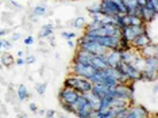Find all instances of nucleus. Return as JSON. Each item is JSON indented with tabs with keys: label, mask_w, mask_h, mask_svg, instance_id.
<instances>
[{
	"label": "nucleus",
	"mask_w": 158,
	"mask_h": 118,
	"mask_svg": "<svg viewBox=\"0 0 158 118\" xmlns=\"http://www.w3.org/2000/svg\"><path fill=\"white\" fill-rule=\"evenodd\" d=\"M73 26H74V28H77V30L85 28V26H87V19H85V16H77L76 19L73 20Z\"/></svg>",
	"instance_id": "393cba45"
},
{
	"label": "nucleus",
	"mask_w": 158,
	"mask_h": 118,
	"mask_svg": "<svg viewBox=\"0 0 158 118\" xmlns=\"http://www.w3.org/2000/svg\"><path fill=\"white\" fill-rule=\"evenodd\" d=\"M46 88H48V83H46V81H42V83L35 84V91L38 92V95H44L46 92Z\"/></svg>",
	"instance_id": "c756f323"
},
{
	"label": "nucleus",
	"mask_w": 158,
	"mask_h": 118,
	"mask_svg": "<svg viewBox=\"0 0 158 118\" xmlns=\"http://www.w3.org/2000/svg\"><path fill=\"white\" fill-rule=\"evenodd\" d=\"M152 42H153V39H152V37H150L149 31H145V33L139 34L138 37H135L134 39H132V41L130 42V45H131L132 49L139 50V49L145 48V46H147L149 44H152Z\"/></svg>",
	"instance_id": "39448f33"
},
{
	"label": "nucleus",
	"mask_w": 158,
	"mask_h": 118,
	"mask_svg": "<svg viewBox=\"0 0 158 118\" xmlns=\"http://www.w3.org/2000/svg\"><path fill=\"white\" fill-rule=\"evenodd\" d=\"M56 116H57L56 110H46V113H45V118H52V117H56Z\"/></svg>",
	"instance_id": "c9c22d12"
},
{
	"label": "nucleus",
	"mask_w": 158,
	"mask_h": 118,
	"mask_svg": "<svg viewBox=\"0 0 158 118\" xmlns=\"http://www.w3.org/2000/svg\"><path fill=\"white\" fill-rule=\"evenodd\" d=\"M138 3H139V6H145L146 0H138Z\"/></svg>",
	"instance_id": "09e8293b"
},
{
	"label": "nucleus",
	"mask_w": 158,
	"mask_h": 118,
	"mask_svg": "<svg viewBox=\"0 0 158 118\" xmlns=\"http://www.w3.org/2000/svg\"><path fill=\"white\" fill-rule=\"evenodd\" d=\"M146 118H157V117H156V116H150V114H149V116H147Z\"/></svg>",
	"instance_id": "5fc2aeb1"
},
{
	"label": "nucleus",
	"mask_w": 158,
	"mask_h": 118,
	"mask_svg": "<svg viewBox=\"0 0 158 118\" xmlns=\"http://www.w3.org/2000/svg\"><path fill=\"white\" fill-rule=\"evenodd\" d=\"M2 68H3V65H2V64H0V69H2Z\"/></svg>",
	"instance_id": "6e6d98bb"
},
{
	"label": "nucleus",
	"mask_w": 158,
	"mask_h": 118,
	"mask_svg": "<svg viewBox=\"0 0 158 118\" xmlns=\"http://www.w3.org/2000/svg\"><path fill=\"white\" fill-rule=\"evenodd\" d=\"M48 41H49V44L52 45V46H56V45H57V42H56V39H54V37H53V35L48 37Z\"/></svg>",
	"instance_id": "ea45409f"
},
{
	"label": "nucleus",
	"mask_w": 158,
	"mask_h": 118,
	"mask_svg": "<svg viewBox=\"0 0 158 118\" xmlns=\"http://www.w3.org/2000/svg\"><path fill=\"white\" fill-rule=\"evenodd\" d=\"M77 48L82 49V50L88 52V53H92V55H106L107 49L103 48L102 45H99L98 42H88V41H84L80 46Z\"/></svg>",
	"instance_id": "6e6552de"
},
{
	"label": "nucleus",
	"mask_w": 158,
	"mask_h": 118,
	"mask_svg": "<svg viewBox=\"0 0 158 118\" xmlns=\"http://www.w3.org/2000/svg\"><path fill=\"white\" fill-rule=\"evenodd\" d=\"M61 35H62V38H65V39H73V38H76V33H73V31H62Z\"/></svg>",
	"instance_id": "2f4dec72"
},
{
	"label": "nucleus",
	"mask_w": 158,
	"mask_h": 118,
	"mask_svg": "<svg viewBox=\"0 0 158 118\" xmlns=\"http://www.w3.org/2000/svg\"><path fill=\"white\" fill-rule=\"evenodd\" d=\"M143 61H145V68H152V69L158 68V57H146L143 59Z\"/></svg>",
	"instance_id": "b1692460"
},
{
	"label": "nucleus",
	"mask_w": 158,
	"mask_h": 118,
	"mask_svg": "<svg viewBox=\"0 0 158 118\" xmlns=\"http://www.w3.org/2000/svg\"><path fill=\"white\" fill-rule=\"evenodd\" d=\"M106 61H107V65L111 67V68H116L120 61V56H119V50L118 49H111V50H107L106 52Z\"/></svg>",
	"instance_id": "9d476101"
},
{
	"label": "nucleus",
	"mask_w": 158,
	"mask_h": 118,
	"mask_svg": "<svg viewBox=\"0 0 158 118\" xmlns=\"http://www.w3.org/2000/svg\"><path fill=\"white\" fill-rule=\"evenodd\" d=\"M10 3H11V4H12L14 7H15V8H16V10H22V8H23V7H22V6H20V4H19V3H18V2H15V0H12V2H10Z\"/></svg>",
	"instance_id": "a19ab883"
},
{
	"label": "nucleus",
	"mask_w": 158,
	"mask_h": 118,
	"mask_svg": "<svg viewBox=\"0 0 158 118\" xmlns=\"http://www.w3.org/2000/svg\"><path fill=\"white\" fill-rule=\"evenodd\" d=\"M35 63V56L33 55H30V56H27V57H24V64H34Z\"/></svg>",
	"instance_id": "f704fd0d"
},
{
	"label": "nucleus",
	"mask_w": 158,
	"mask_h": 118,
	"mask_svg": "<svg viewBox=\"0 0 158 118\" xmlns=\"http://www.w3.org/2000/svg\"><path fill=\"white\" fill-rule=\"evenodd\" d=\"M14 64L15 65H24V59L23 57H18L16 60H14Z\"/></svg>",
	"instance_id": "4c0bfd02"
},
{
	"label": "nucleus",
	"mask_w": 158,
	"mask_h": 118,
	"mask_svg": "<svg viewBox=\"0 0 158 118\" xmlns=\"http://www.w3.org/2000/svg\"><path fill=\"white\" fill-rule=\"evenodd\" d=\"M8 28H2V30H0V37H3V35H6V34H8Z\"/></svg>",
	"instance_id": "37998d69"
},
{
	"label": "nucleus",
	"mask_w": 158,
	"mask_h": 118,
	"mask_svg": "<svg viewBox=\"0 0 158 118\" xmlns=\"http://www.w3.org/2000/svg\"><path fill=\"white\" fill-rule=\"evenodd\" d=\"M147 31V24H142V26H126L122 28V39L127 41L128 44L134 39L135 37H138L139 34Z\"/></svg>",
	"instance_id": "f03ea898"
},
{
	"label": "nucleus",
	"mask_w": 158,
	"mask_h": 118,
	"mask_svg": "<svg viewBox=\"0 0 158 118\" xmlns=\"http://www.w3.org/2000/svg\"><path fill=\"white\" fill-rule=\"evenodd\" d=\"M91 65L95 68V69H104L107 68V61H106V56L104 55H93Z\"/></svg>",
	"instance_id": "f3484780"
},
{
	"label": "nucleus",
	"mask_w": 158,
	"mask_h": 118,
	"mask_svg": "<svg viewBox=\"0 0 158 118\" xmlns=\"http://www.w3.org/2000/svg\"><path fill=\"white\" fill-rule=\"evenodd\" d=\"M126 23H127V26H142V24H145L138 15H126Z\"/></svg>",
	"instance_id": "aec40b11"
},
{
	"label": "nucleus",
	"mask_w": 158,
	"mask_h": 118,
	"mask_svg": "<svg viewBox=\"0 0 158 118\" xmlns=\"http://www.w3.org/2000/svg\"><path fill=\"white\" fill-rule=\"evenodd\" d=\"M119 118H132L131 116H130V114H128V111H127V110H126V113L123 114V116H122V117H119Z\"/></svg>",
	"instance_id": "49530a36"
},
{
	"label": "nucleus",
	"mask_w": 158,
	"mask_h": 118,
	"mask_svg": "<svg viewBox=\"0 0 158 118\" xmlns=\"http://www.w3.org/2000/svg\"><path fill=\"white\" fill-rule=\"evenodd\" d=\"M92 57H93L92 53H88V52L82 50V49H80V48H77L72 64H91Z\"/></svg>",
	"instance_id": "1a4fd4ad"
},
{
	"label": "nucleus",
	"mask_w": 158,
	"mask_h": 118,
	"mask_svg": "<svg viewBox=\"0 0 158 118\" xmlns=\"http://www.w3.org/2000/svg\"><path fill=\"white\" fill-rule=\"evenodd\" d=\"M80 96V94L73 90V88H66V87H62L58 92V99L61 103H66V105H70L73 106L76 103L77 98Z\"/></svg>",
	"instance_id": "20e7f679"
},
{
	"label": "nucleus",
	"mask_w": 158,
	"mask_h": 118,
	"mask_svg": "<svg viewBox=\"0 0 158 118\" xmlns=\"http://www.w3.org/2000/svg\"><path fill=\"white\" fill-rule=\"evenodd\" d=\"M58 118H68V117H65V116H62V114H58Z\"/></svg>",
	"instance_id": "864d4df0"
},
{
	"label": "nucleus",
	"mask_w": 158,
	"mask_h": 118,
	"mask_svg": "<svg viewBox=\"0 0 158 118\" xmlns=\"http://www.w3.org/2000/svg\"><path fill=\"white\" fill-rule=\"evenodd\" d=\"M26 114H18V118H26Z\"/></svg>",
	"instance_id": "8fccbe9b"
},
{
	"label": "nucleus",
	"mask_w": 158,
	"mask_h": 118,
	"mask_svg": "<svg viewBox=\"0 0 158 118\" xmlns=\"http://www.w3.org/2000/svg\"><path fill=\"white\" fill-rule=\"evenodd\" d=\"M37 113L39 114V116H45L46 110H45V109H39V110H37Z\"/></svg>",
	"instance_id": "a18cd8bd"
},
{
	"label": "nucleus",
	"mask_w": 158,
	"mask_h": 118,
	"mask_svg": "<svg viewBox=\"0 0 158 118\" xmlns=\"http://www.w3.org/2000/svg\"><path fill=\"white\" fill-rule=\"evenodd\" d=\"M119 50V49H118ZM119 56H120V61L124 64H132V61L135 60V57L138 56V50L135 49H127V50H119Z\"/></svg>",
	"instance_id": "f8f14e48"
},
{
	"label": "nucleus",
	"mask_w": 158,
	"mask_h": 118,
	"mask_svg": "<svg viewBox=\"0 0 158 118\" xmlns=\"http://www.w3.org/2000/svg\"><path fill=\"white\" fill-rule=\"evenodd\" d=\"M95 72L96 69L91 64H72V68H70V73L80 77H85V79H91V76Z\"/></svg>",
	"instance_id": "7ed1b4c3"
},
{
	"label": "nucleus",
	"mask_w": 158,
	"mask_h": 118,
	"mask_svg": "<svg viewBox=\"0 0 158 118\" xmlns=\"http://www.w3.org/2000/svg\"><path fill=\"white\" fill-rule=\"evenodd\" d=\"M114 20H115V26L119 27L120 30L127 26V23H126V14L124 15L123 14H116V15L114 16Z\"/></svg>",
	"instance_id": "5701e85b"
},
{
	"label": "nucleus",
	"mask_w": 158,
	"mask_h": 118,
	"mask_svg": "<svg viewBox=\"0 0 158 118\" xmlns=\"http://www.w3.org/2000/svg\"><path fill=\"white\" fill-rule=\"evenodd\" d=\"M145 7L158 14V0H146Z\"/></svg>",
	"instance_id": "cd10ccee"
},
{
	"label": "nucleus",
	"mask_w": 158,
	"mask_h": 118,
	"mask_svg": "<svg viewBox=\"0 0 158 118\" xmlns=\"http://www.w3.org/2000/svg\"><path fill=\"white\" fill-rule=\"evenodd\" d=\"M157 79V69H152V68H143L141 71V76H139V80L142 81H156Z\"/></svg>",
	"instance_id": "2eb2a0df"
},
{
	"label": "nucleus",
	"mask_w": 158,
	"mask_h": 118,
	"mask_svg": "<svg viewBox=\"0 0 158 118\" xmlns=\"http://www.w3.org/2000/svg\"><path fill=\"white\" fill-rule=\"evenodd\" d=\"M130 105V102L127 101V99H123V98H115L112 99V106L111 107H127Z\"/></svg>",
	"instance_id": "a878e982"
},
{
	"label": "nucleus",
	"mask_w": 158,
	"mask_h": 118,
	"mask_svg": "<svg viewBox=\"0 0 158 118\" xmlns=\"http://www.w3.org/2000/svg\"><path fill=\"white\" fill-rule=\"evenodd\" d=\"M100 10H102L100 3H93V4L87 7V11L89 12V15H95V14H99L100 15Z\"/></svg>",
	"instance_id": "bb28decb"
},
{
	"label": "nucleus",
	"mask_w": 158,
	"mask_h": 118,
	"mask_svg": "<svg viewBox=\"0 0 158 118\" xmlns=\"http://www.w3.org/2000/svg\"><path fill=\"white\" fill-rule=\"evenodd\" d=\"M3 53V45H2V41H0V55Z\"/></svg>",
	"instance_id": "3c124183"
},
{
	"label": "nucleus",
	"mask_w": 158,
	"mask_h": 118,
	"mask_svg": "<svg viewBox=\"0 0 158 118\" xmlns=\"http://www.w3.org/2000/svg\"><path fill=\"white\" fill-rule=\"evenodd\" d=\"M96 42H98L99 45H102L103 48H106L107 50H111V49L119 48L120 38L115 37V35H104V37H99Z\"/></svg>",
	"instance_id": "0eeeda50"
},
{
	"label": "nucleus",
	"mask_w": 158,
	"mask_h": 118,
	"mask_svg": "<svg viewBox=\"0 0 158 118\" xmlns=\"http://www.w3.org/2000/svg\"><path fill=\"white\" fill-rule=\"evenodd\" d=\"M2 45H3V48H8V49L12 48V42L7 41V39H2Z\"/></svg>",
	"instance_id": "e433bc0d"
},
{
	"label": "nucleus",
	"mask_w": 158,
	"mask_h": 118,
	"mask_svg": "<svg viewBox=\"0 0 158 118\" xmlns=\"http://www.w3.org/2000/svg\"><path fill=\"white\" fill-rule=\"evenodd\" d=\"M100 27H102V24H100V20H91L89 23H87V26H85V30L96 31Z\"/></svg>",
	"instance_id": "c85d7f7f"
},
{
	"label": "nucleus",
	"mask_w": 158,
	"mask_h": 118,
	"mask_svg": "<svg viewBox=\"0 0 158 118\" xmlns=\"http://www.w3.org/2000/svg\"><path fill=\"white\" fill-rule=\"evenodd\" d=\"M92 111L93 110H92V107L88 103L87 99H85L82 95L78 96L76 103L73 105V114L74 116L77 118H91Z\"/></svg>",
	"instance_id": "f257e3e1"
},
{
	"label": "nucleus",
	"mask_w": 158,
	"mask_h": 118,
	"mask_svg": "<svg viewBox=\"0 0 158 118\" xmlns=\"http://www.w3.org/2000/svg\"><path fill=\"white\" fill-rule=\"evenodd\" d=\"M28 109H30V111H33V113H37V110H38V107L35 103H28Z\"/></svg>",
	"instance_id": "58836bf2"
},
{
	"label": "nucleus",
	"mask_w": 158,
	"mask_h": 118,
	"mask_svg": "<svg viewBox=\"0 0 158 118\" xmlns=\"http://www.w3.org/2000/svg\"><path fill=\"white\" fill-rule=\"evenodd\" d=\"M138 16L143 20V23L147 24V23L153 22V20L157 18V12H154V11H152V10L146 8L145 6H141V7H139V14H138Z\"/></svg>",
	"instance_id": "9b49d317"
},
{
	"label": "nucleus",
	"mask_w": 158,
	"mask_h": 118,
	"mask_svg": "<svg viewBox=\"0 0 158 118\" xmlns=\"http://www.w3.org/2000/svg\"><path fill=\"white\" fill-rule=\"evenodd\" d=\"M100 7H102V10H100V15L102 16L114 18L118 14V7L114 0H102L100 2Z\"/></svg>",
	"instance_id": "423d86ee"
},
{
	"label": "nucleus",
	"mask_w": 158,
	"mask_h": 118,
	"mask_svg": "<svg viewBox=\"0 0 158 118\" xmlns=\"http://www.w3.org/2000/svg\"><path fill=\"white\" fill-rule=\"evenodd\" d=\"M53 33H54V26H53V23H48V24H44V26L41 27V31H39L38 37H39V39L48 38L50 35H53Z\"/></svg>",
	"instance_id": "a211bd4d"
},
{
	"label": "nucleus",
	"mask_w": 158,
	"mask_h": 118,
	"mask_svg": "<svg viewBox=\"0 0 158 118\" xmlns=\"http://www.w3.org/2000/svg\"><path fill=\"white\" fill-rule=\"evenodd\" d=\"M74 45L76 44H74L73 39H68V46H69V48H74Z\"/></svg>",
	"instance_id": "c03bdc74"
},
{
	"label": "nucleus",
	"mask_w": 158,
	"mask_h": 118,
	"mask_svg": "<svg viewBox=\"0 0 158 118\" xmlns=\"http://www.w3.org/2000/svg\"><path fill=\"white\" fill-rule=\"evenodd\" d=\"M46 12H48V6L45 4V3H41V4H38V6H35L34 7V10H33V15L34 16H45L46 15Z\"/></svg>",
	"instance_id": "412c9836"
},
{
	"label": "nucleus",
	"mask_w": 158,
	"mask_h": 118,
	"mask_svg": "<svg viewBox=\"0 0 158 118\" xmlns=\"http://www.w3.org/2000/svg\"><path fill=\"white\" fill-rule=\"evenodd\" d=\"M52 118H57V116H56V117H52Z\"/></svg>",
	"instance_id": "13d9d810"
},
{
	"label": "nucleus",
	"mask_w": 158,
	"mask_h": 118,
	"mask_svg": "<svg viewBox=\"0 0 158 118\" xmlns=\"http://www.w3.org/2000/svg\"><path fill=\"white\" fill-rule=\"evenodd\" d=\"M37 118H42V117H37Z\"/></svg>",
	"instance_id": "bf43d9fd"
},
{
	"label": "nucleus",
	"mask_w": 158,
	"mask_h": 118,
	"mask_svg": "<svg viewBox=\"0 0 158 118\" xmlns=\"http://www.w3.org/2000/svg\"><path fill=\"white\" fill-rule=\"evenodd\" d=\"M74 90H76L78 94H84V92H88L92 90V83L89 79H85V77H78L77 80V84L76 87H74Z\"/></svg>",
	"instance_id": "4468645a"
},
{
	"label": "nucleus",
	"mask_w": 158,
	"mask_h": 118,
	"mask_svg": "<svg viewBox=\"0 0 158 118\" xmlns=\"http://www.w3.org/2000/svg\"><path fill=\"white\" fill-rule=\"evenodd\" d=\"M115 2V4H116L118 7V14H124L127 12V10H126V6H124V3H123V0H114Z\"/></svg>",
	"instance_id": "7c9ffc66"
},
{
	"label": "nucleus",
	"mask_w": 158,
	"mask_h": 118,
	"mask_svg": "<svg viewBox=\"0 0 158 118\" xmlns=\"http://www.w3.org/2000/svg\"><path fill=\"white\" fill-rule=\"evenodd\" d=\"M6 2H12V0H6Z\"/></svg>",
	"instance_id": "4d7b16f0"
},
{
	"label": "nucleus",
	"mask_w": 158,
	"mask_h": 118,
	"mask_svg": "<svg viewBox=\"0 0 158 118\" xmlns=\"http://www.w3.org/2000/svg\"><path fill=\"white\" fill-rule=\"evenodd\" d=\"M138 53L143 59H146V57H157V45L154 44V42H152V44L145 46V48L139 49Z\"/></svg>",
	"instance_id": "dca6fc26"
},
{
	"label": "nucleus",
	"mask_w": 158,
	"mask_h": 118,
	"mask_svg": "<svg viewBox=\"0 0 158 118\" xmlns=\"http://www.w3.org/2000/svg\"><path fill=\"white\" fill-rule=\"evenodd\" d=\"M42 2H46V0H42Z\"/></svg>",
	"instance_id": "052dcab7"
},
{
	"label": "nucleus",
	"mask_w": 158,
	"mask_h": 118,
	"mask_svg": "<svg viewBox=\"0 0 158 118\" xmlns=\"http://www.w3.org/2000/svg\"><path fill=\"white\" fill-rule=\"evenodd\" d=\"M16 56L18 57H23V50H18L16 52Z\"/></svg>",
	"instance_id": "de8ad7c7"
},
{
	"label": "nucleus",
	"mask_w": 158,
	"mask_h": 118,
	"mask_svg": "<svg viewBox=\"0 0 158 118\" xmlns=\"http://www.w3.org/2000/svg\"><path fill=\"white\" fill-rule=\"evenodd\" d=\"M80 95H82L85 99H87L88 103L91 105L93 111H96V110L100 109V102H102V99H100L98 95H95V94H93V92H91V91L84 92V94H80Z\"/></svg>",
	"instance_id": "ddd939ff"
},
{
	"label": "nucleus",
	"mask_w": 158,
	"mask_h": 118,
	"mask_svg": "<svg viewBox=\"0 0 158 118\" xmlns=\"http://www.w3.org/2000/svg\"><path fill=\"white\" fill-rule=\"evenodd\" d=\"M19 38H20V33H14V34H12L11 41H12V42H15V41H18Z\"/></svg>",
	"instance_id": "79ce46f5"
},
{
	"label": "nucleus",
	"mask_w": 158,
	"mask_h": 118,
	"mask_svg": "<svg viewBox=\"0 0 158 118\" xmlns=\"http://www.w3.org/2000/svg\"><path fill=\"white\" fill-rule=\"evenodd\" d=\"M153 92H154V94H157V85H154V88H153Z\"/></svg>",
	"instance_id": "603ef678"
},
{
	"label": "nucleus",
	"mask_w": 158,
	"mask_h": 118,
	"mask_svg": "<svg viewBox=\"0 0 158 118\" xmlns=\"http://www.w3.org/2000/svg\"><path fill=\"white\" fill-rule=\"evenodd\" d=\"M23 42H24V45H27V46L33 45L34 44V37L33 35H27V37L23 39Z\"/></svg>",
	"instance_id": "72a5a7b5"
},
{
	"label": "nucleus",
	"mask_w": 158,
	"mask_h": 118,
	"mask_svg": "<svg viewBox=\"0 0 158 118\" xmlns=\"http://www.w3.org/2000/svg\"><path fill=\"white\" fill-rule=\"evenodd\" d=\"M26 118H27V117H26Z\"/></svg>",
	"instance_id": "680f3d73"
},
{
	"label": "nucleus",
	"mask_w": 158,
	"mask_h": 118,
	"mask_svg": "<svg viewBox=\"0 0 158 118\" xmlns=\"http://www.w3.org/2000/svg\"><path fill=\"white\" fill-rule=\"evenodd\" d=\"M16 98L19 99V101H26V99L30 98V92L26 88V85L24 84H18L16 87Z\"/></svg>",
	"instance_id": "6ab92c4d"
},
{
	"label": "nucleus",
	"mask_w": 158,
	"mask_h": 118,
	"mask_svg": "<svg viewBox=\"0 0 158 118\" xmlns=\"http://www.w3.org/2000/svg\"><path fill=\"white\" fill-rule=\"evenodd\" d=\"M14 56L11 53H2V60H0V64L3 67H11L14 64Z\"/></svg>",
	"instance_id": "4be33fe9"
},
{
	"label": "nucleus",
	"mask_w": 158,
	"mask_h": 118,
	"mask_svg": "<svg viewBox=\"0 0 158 118\" xmlns=\"http://www.w3.org/2000/svg\"><path fill=\"white\" fill-rule=\"evenodd\" d=\"M60 106L62 107V110H64V111L73 114V106H70V105H66V103H61V102H60Z\"/></svg>",
	"instance_id": "473e14b6"
}]
</instances>
